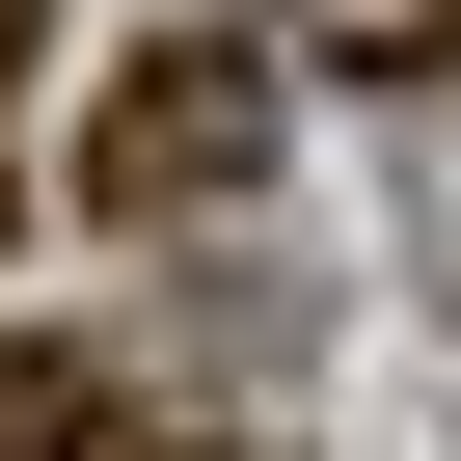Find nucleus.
Segmentation results:
<instances>
[{"label":"nucleus","mask_w":461,"mask_h":461,"mask_svg":"<svg viewBox=\"0 0 461 461\" xmlns=\"http://www.w3.org/2000/svg\"><path fill=\"white\" fill-rule=\"evenodd\" d=\"M245 163H272V55H245V28H163V55L109 82V136H82L109 217H217Z\"/></svg>","instance_id":"nucleus-1"},{"label":"nucleus","mask_w":461,"mask_h":461,"mask_svg":"<svg viewBox=\"0 0 461 461\" xmlns=\"http://www.w3.org/2000/svg\"><path fill=\"white\" fill-rule=\"evenodd\" d=\"M272 28H299V55H353V82H434V55H461V0H272Z\"/></svg>","instance_id":"nucleus-2"},{"label":"nucleus","mask_w":461,"mask_h":461,"mask_svg":"<svg viewBox=\"0 0 461 461\" xmlns=\"http://www.w3.org/2000/svg\"><path fill=\"white\" fill-rule=\"evenodd\" d=\"M0 461H82V380H28V353H0Z\"/></svg>","instance_id":"nucleus-3"}]
</instances>
